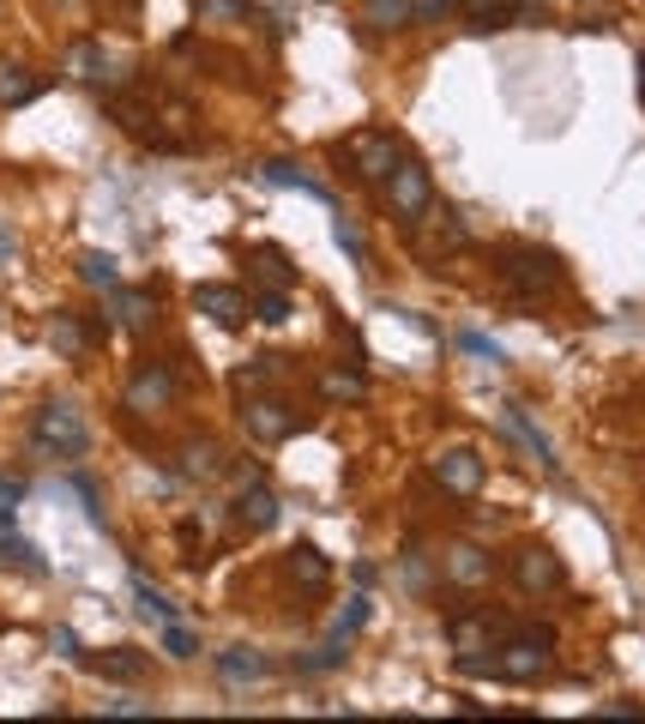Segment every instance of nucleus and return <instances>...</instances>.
I'll use <instances>...</instances> for the list:
<instances>
[{
	"mask_svg": "<svg viewBox=\"0 0 645 724\" xmlns=\"http://www.w3.org/2000/svg\"><path fill=\"white\" fill-rule=\"evenodd\" d=\"M19 502H25V483H19V478H0V507H19Z\"/></svg>",
	"mask_w": 645,
	"mask_h": 724,
	"instance_id": "a19ab883",
	"label": "nucleus"
},
{
	"mask_svg": "<svg viewBox=\"0 0 645 724\" xmlns=\"http://www.w3.org/2000/svg\"><path fill=\"white\" fill-rule=\"evenodd\" d=\"M37 90H42V79H31V67H19V61H0V104H7V109L31 104Z\"/></svg>",
	"mask_w": 645,
	"mask_h": 724,
	"instance_id": "b1692460",
	"label": "nucleus"
},
{
	"mask_svg": "<svg viewBox=\"0 0 645 724\" xmlns=\"http://www.w3.org/2000/svg\"><path fill=\"white\" fill-rule=\"evenodd\" d=\"M223 471V452H218V441H181V478H218Z\"/></svg>",
	"mask_w": 645,
	"mask_h": 724,
	"instance_id": "412c9836",
	"label": "nucleus"
},
{
	"mask_svg": "<svg viewBox=\"0 0 645 724\" xmlns=\"http://www.w3.org/2000/svg\"><path fill=\"white\" fill-rule=\"evenodd\" d=\"M387 206H392V218H399L404 230H416V224L428 218V206H435V181H428V169L416 164V157H399V164H392Z\"/></svg>",
	"mask_w": 645,
	"mask_h": 724,
	"instance_id": "f03ea898",
	"label": "nucleus"
},
{
	"mask_svg": "<svg viewBox=\"0 0 645 724\" xmlns=\"http://www.w3.org/2000/svg\"><path fill=\"white\" fill-rule=\"evenodd\" d=\"M440 574H447L452 586L477 592V586L495 580V556H489V550H477V543H452L447 556H440Z\"/></svg>",
	"mask_w": 645,
	"mask_h": 724,
	"instance_id": "0eeeda50",
	"label": "nucleus"
},
{
	"mask_svg": "<svg viewBox=\"0 0 645 724\" xmlns=\"http://www.w3.org/2000/svg\"><path fill=\"white\" fill-rule=\"evenodd\" d=\"M206 19H247V0H199Z\"/></svg>",
	"mask_w": 645,
	"mask_h": 724,
	"instance_id": "58836bf2",
	"label": "nucleus"
},
{
	"mask_svg": "<svg viewBox=\"0 0 645 724\" xmlns=\"http://www.w3.org/2000/svg\"><path fill=\"white\" fill-rule=\"evenodd\" d=\"M459 13V0H416V25H440Z\"/></svg>",
	"mask_w": 645,
	"mask_h": 724,
	"instance_id": "e433bc0d",
	"label": "nucleus"
},
{
	"mask_svg": "<svg viewBox=\"0 0 645 724\" xmlns=\"http://www.w3.org/2000/svg\"><path fill=\"white\" fill-rule=\"evenodd\" d=\"M513 586L531 592V598L561 592V586H568V568H561V556L549 550V543H525V550L513 556Z\"/></svg>",
	"mask_w": 645,
	"mask_h": 724,
	"instance_id": "20e7f679",
	"label": "nucleus"
},
{
	"mask_svg": "<svg viewBox=\"0 0 645 724\" xmlns=\"http://www.w3.org/2000/svg\"><path fill=\"white\" fill-rule=\"evenodd\" d=\"M0 562H13V568H25V574H42V568H49V562L37 556V543L13 538V531H0Z\"/></svg>",
	"mask_w": 645,
	"mask_h": 724,
	"instance_id": "c756f323",
	"label": "nucleus"
},
{
	"mask_svg": "<svg viewBox=\"0 0 645 724\" xmlns=\"http://www.w3.org/2000/svg\"><path fill=\"white\" fill-rule=\"evenodd\" d=\"M61 67H66V79H85V85H115L109 55H104V43H97V37H78L73 49L61 55Z\"/></svg>",
	"mask_w": 645,
	"mask_h": 724,
	"instance_id": "4468645a",
	"label": "nucleus"
},
{
	"mask_svg": "<svg viewBox=\"0 0 645 724\" xmlns=\"http://www.w3.org/2000/svg\"><path fill=\"white\" fill-rule=\"evenodd\" d=\"M194 309L211 314L223 333H242V326H247V297H242L235 285H199V290H194Z\"/></svg>",
	"mask_w": 645,
	"mask_h": 724,
	"instance_id": "1a4fd4ad",
	"label": "nucleus"
},
{
	"mask_svg": "<svg viewBox=\"0 0 645 724\" xmlns=\"http://www.w3.org/2000/svg\"><path fill=\"white\" fill-rule=\"evenodd\" d=\"M459 345H465V350H471V357H483V362H495V369H501V362H507V350H501V345H495V338H489V333H459Z\"/></svg>",
	"mask_w": 645,
	"mask_h": 724,
	"instance_id": "72a5a7b5",
	"label": "nucleus"
},
{
	"mask_svg": "<svg viewBox=\"0 0 645 724\" xmlns=\"http://www.w3.org/2000/svg\"><path fill=\"white\" fill-rule=\"evenodd\" d=\"M259 181H266V188H296V194H308V200H332L326 194V181H314L296 157H271V164H259Z\"/></svg>",
	"mask_w": 645,
	"mask_h": 724,
	"instance_id": "dca6fc26",
	"label": "nucleus"
},
{
	"mask_svg": "<svg viewBox=\"0 0 645 724\" xmlns=\"http://www.w3.org/2000/svg\"><path fill=\"white\" fill-rule=\"evenodd\" d=\"M235 519H242L247 531H271V526H278V495L259 483L254 466L242 471V502H235Z\"/></svg>",
	"mask_w": 645,
	"mask_h": 724,
	"instance_id": "9d476101",
	"label": "nucleus"
},
{
	"mask_svg": "<svg viewBox=\"0 0 645 724\" xmlns=\"http://www.w3.org/2000/svg\"><path fill=\"white\" fill-rule=\"evenodd\" d=\"M501 429H507V435H513L519 447L531 452V459H537L543 471H549V478H556V471H561V459H556V447H549V435H543V429L531 423V417L519 411V405H501Z\"/></svg>",
	"mask_w": 645,
	"mask_h": 724,
	"instance_id": "9b49d317",
	"label": "nucleus"
},
{
	"mask_svg": "<svg viewBox=\"0 0 645 724\" xmlns=\"http://www.w3.org/2000/svg\"><path fill=\"white\" fill-rule=\"evenodd\" d=\"M362 25L368 31H404V25H416V0H362Z\"/></svg>",
	"mask_w": 645,
	"mask_h": 724,
	"instance_id": "6ab92c4d",
	"label": "nucleus"
},
{
	"mask_svg": "<svg viewBox=\"0 0 645 724\" xmlns=\"http://www.w3.org/2000/svg\"><path fill=\"white\" fill-rule=\"evenodd\" d=\"M320 393H326L332 405H362V399H368V381H362L356 369H326V375H320Z\"/></svg>",
	"mask_w": 645,
	"mask_h": 724,
	"instance_id": "a878e982",
	"label": "nucleus"
},
{
	"mask_svg": "<svg viewBox=\"0 0 645 724\" xmlns=\"http://www.w3.org/2000/svg\"><path fill=\"white\" fill-rule=\"evenodd\" d=\"M332 236H338V248H344V254L356 260V266H362V260H368V242H362V230H356V224H350V218H338V224H332Z\"/></svg>",
	"mask_w": 645,
	"mask_h": 724,
	"instance_id": "f704fd0d",
	"label": "nucleus"
},
{
	"mask_svg": "<svg viewBox=\"0 0 645 724\" xmlns=\"http://www.w3.org/2000/svg\"><path fill=\"white\" fill-rule=\"evenodd\" d=\"M78 285H90V290H121V260L115 254H104V248H85L78 254Z\"/></svg>",
	"mask_w": 645,
	"mask_h": 724,
	"instance_id": "aec40b11",
	"label": "nucleus"
},
{
	"mask_svg": "<svg viewBox=\"0 0 645 724\" xmlns=\"http://www.w3.org/2000/svg\"><path fill=\"white\" fill-rule=\"evenodd\" d=\"M278 375V357H259L254 369H242V387H259V381H271Z\"/></svg>",
	"mask_w": 645,
	"mask_h": 724,
	"instance_id": "ea45409f",
	"label": "nucleus"
},
{
	"mask_svg": "<svg viewBox=\"0 0 645 724\" xmlns=\"http://www.w3.org/2000/svg\"><path fill=\"white\" fill-rule=\"evenodd\" d=\"M90 676H104V683H145V652L139 647H115L104 659H78Z\"/></svg>",
	"mask_w": 645,
	"mask_h": 724,
	"instance_id": "f3484780",
	"label": "nucleus"
},
{
	"mask_svg": "<svg viewBox=\"0 0 645 724\" xmlns=\"http://www.w3.org/2000/svg\"><path fill=\"white\" fill-rule=\"evenodd\" d=\"M399 140L392 133H350V164H356L362 181H387L392 164H399Z\"/></svg>",
	"mask_w": 645,
	"mask_h": 724,
	"instance_id": "423d86ee",
	"label": "nucleus"
},
{
	"mask_svg": "<svg viewBox=\"0 0 645 724\" xmlns=\"http://www.w3.org/2000/svg\"><path fill=\"white\" fill-rule=\"evenodd\" d=\"M254 321L284 326V321H290V297H284V290H266V297H259V314H254Z\"/></svg>",
	"mask_w": 645,
	"mask_h": 724,
	"instance_id": "c9c22d12",
	"label": "nucleus"
},
{
	"mask_svg": "<svg viewBox=\"0 0 645 724\" xmlns=\"http://www.w3.org/2000/svg\"><path fill=\"white\" fill-rule=\"evenodd\" d=\"M109 309H115V326H127V333L151 326V297L145 290H109Z\"/></svg>",
	"mask_w": 645,
	"mask_h": 724,
	"instance_id": "4be33fe9",
	"label": "nucleus"
},
{
	"mask_svg": "<svg viewBox=\"0 0 645 724\" xmlns=\"http://www.w3.org/2000/svg\"><path fill=\"white\" fill-rule=\"evenodd\" d=\"M109 719H151V700H104Z\"/></svg>",
	"mask_w": 645,
	"mask_h": 724,
	"instance_id": "4c0bfd02",
	"label": "nucleus"
},
{
	"mask_svg": "<svg viewBox=\"0 0 645 724\" xmlns=\"http://www.w3.org/2000/svg\"><path fill=\"white\" fill-rule=\"evenodd\" d=\"M169 399H175V381H169V369H157V362L127 381V411H139V417L145 411H163Z\"/></svg>",
	"mask_w": 645,
	"mask_h": 724,
	"instance_id": "2eb2a0df",
	"label": "nucleus"
},
{
	"mask_svg": "<svg viewBox=\"0 0 645 724\" xmlns=\"http://www.w3.org/2000/svg\"><path fill=\"white\" fill-rule=\"evenodd\" d=\"M435 478H440V490H452V495H477L483 490V459L471 447H452V452L435 459Z\"/></svg>",
	"mask_w": 645,
	"mask_h": 724,
	"instance_id": "f8f14e48",
	"label": "nucleus"
},
{
	"mask_svg": "<svg viewBox=\"0 0 645 724\" xmlns=\"http://www.w3.org/2000/svg\"><path fill=\"white\" fill-rule=\"evenodd\" d=\"M290 574H296L302 586H326V556L314 543H296V550H290Z\"/></svg>",
	"mask_w": 645,
	"mask_h": 724,
	"instance_id": "7c9ffc66",
	"label": "nucleus"
},
{
	"mask_svg": "<svg viewBox=\"0 0 645 724\" xmlns=\"http://www.w3.org/2000/svg\"><path fill=\"white\" fill-rule=\"evenodd\" d=\"M218 676H223V688H254L271 676V659L259 647H230V652H218Z\"/></svg>",
	"mask_w": 645,
	"mask_h": 724,
	"instance_id": "ddd939ff",
	"label": "nucleus"
},
{
	"mask_svg": "<svg viewBox=\"0 0 645 724\" xmlns=\"http://www.w3.org/2000/svg\"><path fill=\"white\" fill-rule=\"evenodd\" d=\"M13 254H19V236L7 230V224H0V266H7V260H13Z\"/></svg>",
	"mask_w": 645,
	"mask_h": 724,
	"instance_id": "37998d69",
	"label": "nucleus"
},
{
	"mask_svg": "<svg viewBox=\"0 0 645 724\" xmlns=\"http://www.w3.org/2000/svg\"><path fill=\"white\" fill-rule=\"evenodd\" d=\"M31 441H37L42 452H54V459H85L90 452V423L78 417V405L49 399V405H37V417H31Z\"/></svg>",
	"mask_w": 645,
	"mask_h": 724,
	"instance_id": "f257e3e1",
	"label": "nucleus"
},
{
	"mask_svg": "<svg viewBox=\"0 0 645 724\" xmlns=\"http://www.w3.org/2000/svg\"><path fill=\"white\" fill-rule=\"evenodd\" d=\"M54 647H61L66 659H85V652H78V634H73V628H54Z\"/></svg>",
	"mask_w": 645,
	"mask_h": 724,
	"instance_id": "79ce46f5",
	"label": "nucleus"
},
{
	"mask_svg": "<svg viewBox=\"0 0 645 724\" xmlns=\"http://www.w3.org/2000/svg\"><path fill=\"white\" fill-rule=\"evenodd\" d=\"M259 278H266V285L271 290H284V285H296V266H290V260L284 254H278V248H259Z\"/></svg>",
	"mask_w": 645,
	"mask_h": 724,
	"instance_id": "2f4dec72",
	"label": "nucleus"
},
{
	"mask_svg": "<svg viewBox=\"0 0 645 724\" xmlns=\"http://www.w3.org/2000/svg\"><path fill=\"white\" fill-rule=\"evenodd\" d=\"M447 634H452V652H459V659H477V652H489V622H483V616H452Z\"/></svg>",
	"mask_w": 645,
	"mask_h": 724,
	"instance_id": "5701e85b",
	"label": "nucleus"
},
{
	"mask_svg": "<svg viewBox=\"0 0 645 724\" xmlns=\"http://www.w3.org/2000/svg\"><path fill=\"white\" fill-rule=\"evenodd\" d=\"M338 664H344V640H326V647H314V652H302L296 659V676H326V671H338Z\"/></svg>",
	"mask_w": 645,
	"mask_h": 724,
	"instance_id": "c85d7f7f",
	"label": "nucleus"
},
{
	"mask_svg": "<svg viewBox=\"0 0 645 724\" xmlns=\"http://www.w3.org/2000/svg\"><path fill=\"white\" fill-rule=\"evenodd\" d=\"M19 526V507H0V531H13Z\"/></svg>",
	"mask_w": 645,
	"mask_h": 724,
	"instance_id": "c03bdc74",
	"label": "nucleus"
},
{
	"mask_svg": "<svg viewBox=\"0 0 645 724\" xmlns=\"http://www.w3.org/2000/svg\"><path fill=\"white\" fill-rule=\"evenodd\" d=\"M549 647H556V634H549V628L519 634V640H507V647H501L495 676H507V683H537V676H549Z\"/></svg>",
	"mask_w": 645,
	"mask_h": 724,
	"instance_id": "7ed1b4c3",
	"label": "nucleus"
},
{
	"mask_svg": "<svg viewBox=\"0 0 645 724\" xmlns=\"http://www.w3.org/2000/svg\"><path fill=\"white\" fill-rule=\"evenodd\" d=\"M459 13L471 19V31H513V25H537L543 0H459Z\"/></svg>",
	"mask_w": 645,
	"mask_h": 724,
	"instance_id": "39448f33",
	"label": "nucleus"
},
{
	"mask_svg": "<svg viewBox=\"0 0 645 724\" xmlns=\"http://www.w3.org/2000/svg\"><path fill=\"white\" fill-rule=\"evenodd\" d=\"M242 417H247V435H254L259 447H278V441L296 429V411H290L284 399H247Z\"/></svg>",
	"mask_w": 645,
	"mask_h": 724,
	"instance_id": "6e6552de",
	"label": "nucleus"
},
{
	"mask_svg": "<svg viewBox=\"0 0 645 724\" xmlns=\"http://www.w3.org/2000/svg\"><path fill=\"white\" fill-rule=\"evenodd\" d=\"M640 104H645V61H640Z\"/></svg>",
	"mask_w": 645,
	"mask_h": 724,
	"instance_id": "a18cd8bd",
	"label": "nucleus"
},
{
	"mask_svg": "<svg viewBox=\"0 0 645 724\" xmlns=\"http://www.w3.org/2000/svg\"><path fill=\"white\" fill-rule=\"evenodd\" d=\"M368 616H375L368 592H350V598H344V610H338V622H332V634H338V640H350V634L368 628Z\"/></svg>",
	"mask_w": 645,
	"mask_h": 724,
	"instance_id": "cd10ccee",
	"label": "nucleus"
},
{
	"mask_svg": "<svg viewBox=\"0 0 645 724\" xmlns=\"http://www.w3.org/2000/svg\"><path fill=\"white\" fill-rule=\"evenodd\" d=\"M133 604H139V616L145 622H181V604H175V598H169V592H157V586L151 580H145V574H133Z\"/></svg>",
	"mask_w": 645,
	"mask_h": 724,
	"instance_id": "393cba45",
	"label": "nucleus"
},
{
	"mask_svg": "<svg viewBox=\"0 0 645 724\" xmlns=\"http://www.w3.org/2000/svg\"><path fill=\"white\" fill-rule=\"evenodd\" d=\"M163 652L169 659H199V640L181 628V622H163Z\"/></svg>",
	"mask_w": 645,
	"mask_h": 724,
	"instance_id": "473e14b6",
	"label": "nucleus"
},
{
	"mask_svg": "<svg viewBox=\"0 0 645 724\" xmlns=\"http://www.w3.org/2000/svg\"><path fill=\"white\" fill-rule=\"evenodd\" d=\"M49 345L61 350V357H85V326H78V314H54V321H49Z\"/></svg>",
	"mask_w": 645,
	"mask_h": 724,
	"instance_id": "bb28decb",
	"label": "nucleus"
},
{
	"mask_svg": "<svg viewBox=\"0 0 645 724\" xmlns=\"http://www.w3.org/2000/svg\"><path fill=\"white\" fill-rule=\"evenodd\" d=\"M507 278H513L519 290H556L561 285V266L549 254H513V260H507Z\"/></svg>",
	"mask_w": 645,
	"mask_h": 724,
	"instance_id": "a211bd4d",
	"label": "nucleus"
}]
</instances>
